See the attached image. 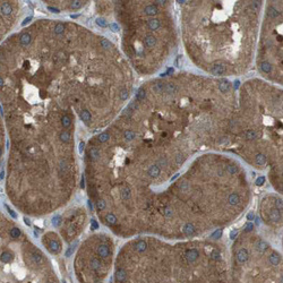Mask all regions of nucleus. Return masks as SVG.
Listing matches in <instances>:
<instances>
[{"instance_id":"0eeeda50","label":"nucleus","mask_w":283,"mask_h":283,"mask_svg":"<svg viewBox=\"0 0 283 283\" xmlns=\"http://www.w3.org/2000/svg\"><path fill=\"white\" fill-rule=\"evenodd\" d=\"M48 236H49L51 239H49V238L46 236V237H44V240H43L44 245L46 246V248L50 250L51 253H53V254H58L59 251L61 250V242L59 241L56 237H51V233H49Z\"/></svg>"},{"instance_id":"a211bd4d","label":"nucleus","mask_w":283,"mask_h":283,"mask_svg":"<svg viewBox=\"0 0 283 283\" xmlns=\"http://www.w3.org/2000/svg\"><path fill=\"white\" fill-rule=\"evenodd\" d=\"M156 43V39L153 36V35H147L145 38V46H148V48H152V46H155Z\"/></svg>"},{"instance_id":"2f4dec72","label":"nucleus","mask_w":283,"mask_h":283,"mask_svg":"<svg viewBox=\"0 0 283 283\" xmlns=\"http://www.w3.org/2000/svg\"><path fill=\"white\" fill-rule=\"evenodd\" d=\"M275 204H276V208H278L279 211H280V210L282 211V200H281V199H278V200H276V203H275Z\"/></svg>"},{"instance_id":"b1692460","label":"nucleus","mask_w":283,"mask_h":283,"mask_svg":"<svg viewBox=\"0 0 283 283\" xmlns=\"http://www.w3.org/2000/svg\"><path fill=\"white\" fill-rule=\"evenodd\" d=\"M83 5H84V1H80V0H75V1H71L70 7L73 9H78V8H80Z\"/></svg>"},{"instance_id":"6ab92c4d","label":"nucleus","mask_w":283,"mask_h":283,"mask_svg":"<svg viewBox=\"0 0 283 283\" xmlns=\"http://www.w3.org/2000/svg\"><path fill=\"white\" fill-rule=\"evenodd\" d=\"M227 172L229 175H237L238 172H239V168L236 164H230V165L227 167Z\"/></svg>"},{"instance_id":"f704fd0d","label":"nucleus","mask_w":283,"mask_h":283,"mask_svg":"<svg viewBox=\"0 0 283 283\" xmlns=\"http://www.w3.org/2000/svg\"><path fill=\"white\" fill-rule=\"evenodd\" d=\"M239 85H240V82H239V80H236V82H234V85H233V86H234V90H238V88H239Z\"/></svg>"},{"instance_id":"72a5a7b5","label":"nucleus","mask_w":283,"mask_h":283,"mask_svg":"<svg viewBox=\"0 0 283 283\" xmlns=\"http://www.w3.org/2000/svg\"><path fill=\"white\" fill-rule=\"evenodd\" d=\"M237 233L238 232L236 231V230L231 231V233H230V238H231V239H234V238H236V236H237Z\"/></svg>"},{"instance_id":"ddd939ff","label":"nucleus","mask_w":283,"mask_h":283,"mask_svg":"<svg viewBox=\"0 0 283 283\" xmlns=\"http://www.w3.org/2000/svg\"><path fill=\"white\" fill-rule=\"evenodd\" d=\"M230 87H231V84H230V82L228 79H222V80H220V83H219V90H220L221 92L225 93V92L229 91Z\"/></svg>"},{"instance_id":"f8f14e48","label":"nucleus","mask_w":283,"mask_h":283,"mask_svg":"<svg viewBox=\"0 0 283 283\" xmlns=\"http://www.w3.org/2000/svg\"><path fill=\"white\" fill-rule=\"evenodd\" d=\"M255 162H256V164H257L258 167H264L267 162V159L263 153H258V154L255 156Z\"/></svg>"},{"instance_id":"a878e982","label":"nucleus","mask_w":283,"mask_h":283,"mask_svg":"<svg viewBox=\"0 0 283 283\" xmlns=\"http://www.w3.org/2000/svg\"><path fill=\"white\" fill-rule=\"evenodd\" d=\"M145 94H146L145 90H144V88H141V90L137 92V94H136V100H137V101H142L143 99H144V97H145Z\"/></svg>"},{"instance_id":"f257e3e1","label":"nucleus","mask_w":283,"mask_h":283,"mask_svg":"<svg viewBox=\"0 0 283 283\" xmlns=\"http://www.w3.org/2000/svg\"><path fill=\"white\" fill-rule=\"evenodd\" d=\"M8 136L5 189L10 203L19 212L35 217L65 204L76 185L71 147L54 145L38 128L13 129Z\"/></svg>"},{"instance_id":"4be33fe9","label":"nucleus","mask_w":283,"mask_h":283,"mask_svg":"<svg viewBox=\"0 0 283 283\" xmlns=\"http://www.w3.org/2000/svg\"><path fill=\"white\" fill-rule=\"evenodd\" d=\"M164 91L167 93H173L176 91V85L172 83H167L164 85Z\"/></svg>"},{"instance_id":"9b49d317","label":"nucleus","mask_w":283,"mask_h":283,"mask_svg":"<svg viewBox=\"0 0 283 283\" xmlns=\"http://www.w3.org/2000/svg\"><path fill=\"white\" fill-rule=\"evenodd\" d=\"M228 203H229L231 206H236V205L240 204V196L238 193H231L228 197Z\"/></svg>"},{"instance_id":"cd10ccee","label":"nucleus","mask_w":283,"mask_h":283,"mask_svg":"<svg viewBox=\"0 0 283 283\" xmlns=\"http://www.w3.org/2000/svg\"><path fill=\"white\" fill-rule=\"evenodd\" d=\"M183 162H185V156H183V154H181V153L177 154V156H176V163H177L178 165H181Z\"/></svg>"},{"instance_id":"dca6fc26","label":"nucleus","mask_w":283,"mask_h":283,"mask_svg":"<svg viewBox=\"0 0 283 283\" xmlns=\"http://www.w3.org/2000/svg\"><path fill=\"white\" fill-rule=\"evenodd\" d=\"M145 14L146 15H148V16H154V15H156L158 14V8H156V6H154V5H148V6H146L145 7Z\"/></svg>"},{"instance_id":"7c9ffc66","label":"nucleus","mask_w":283,"mask_h":283,"mask_svg":"<svg viewBox=\"0 0 283 283\" xmlns=\"http://www.w3.org/2000/svg\"><path fill=\"white\" fill-rule=\"evenodd\" d=\"M264 181H265V178H264V177H259V178L256 180V185H257V186H262L263 183H264Z\"/></svg>"},{"instance_id":"9d476101","label":"nucleus","mask_w":283,"mask_h":283,"mask_svg":"<svg viewBox=\"0 0 283 283\" xmlns=\"http://www.w3.org/2000/svg\"><path fill=\"white\" fill-rule=\"evenodd\" d=\"M147 175L150 176L151 178L156 179V178H159L160 175H161V168L159 167V165H156V164L151 165V167L148 168V170H147Z\"/></svg>"},{"instance_id":"2eb2a0df","label":"nucleus","mask_w":283,"mask_h":283,"mask_svg":"<svg viewBox=\"0 0 283 283\" xmlns=\"http://www.w3.org/2000/svg\"><path fill=\"white\" fill-rule=\"evenodd\" d=\"M270 219L274 222H278L281 219V214H280V211L278 208H273L270 211Z\"/></svg>"},{"instance_id":"5701e85b","label":"nucleus","mask_w":283,"mask_h":283,"mask_svg":"<svg viewBox=\"0 0 283 283\" xmlns=\"http://www.w3.org/2000/svg\"><path fill=\"white\" fill-rule=\"evenodd\" d=\"M128 96H129L128 90H127V88H124V90L120 92V94H119V99H120L121 101H126L128 99Z\"/></svg>"},{"instance_id":"7ed1b4c3","label":"nucleus","mask_w":283,"mask_h":283,"mask_svg":"<svg viewBox=\"0 0 283 283\" xmlns=\"http://www.w3.org/2000/svg\"><path fill=\"white\" fill-rule=\"evenodd\" d=\"M0 283H61L49 258L1 210Z\"/></svg>"},{"instance_id":"473e14b6","label":"nucleus","mask_w":283,"mask_h":283,"mask_svg":"<svg viewBox=\"0 0 283 283\" xmlns=\"http://www.w3.org/2000/svg\"><path fill=\"white\" fill-rule=\"evenodd\" d=\"M110 27L112 29L113 32H117V31H119V26L117 25L116 23H113V24H111V25H110Z\"/></svg>"},{"instance_id":"bb28decb","label":"nucleus","mask_w":283,"mask_h":283,"mask_svg":"<svg viewBox=\"0 0 283 283\" xmlns=\"http://www.w3.org/2000/svg\"><path fill=\"white\" fill-rule=\"evenodd\" d=\"M256 137H257V134H256V131H254V130H248V131L246 133V138H247V139H255Z\"/></svg>"},{"instance_id":"f3484780","label":"nucleus","mask_w":283,"mask_h":283,"mask_svg":"<svg viewBox=\"0 0 283 283\" xmlns=\"http://www.w3.org/2000/svg\"><path fill=\"white\" fill-rule=\"evenodd\" d=\"M148 27H150V29H152V31L158 29L159 27H160V21L156 19V18L150 19V21H148Z\"/></svg>"},{"instance_id":"423d86ee","label":"nucleus","mask_w":283,"mask_h":283,"mask_svg":"<svg viewBox=\"0 0 283 283\" xmlns=\"http://www.w3.org/2000/svg\"><path fill=\"white\" fill-rule=\"evenodd\" d=\"M83 222L84 217L80 211H76L68 217L65 223V228L63 229V234L67 241H71L78 236L79 232L83 230Z\"/></svg>"},{"instance_id":"4468645a","label":"nucleus","mask_w":283,"mask_h":283,"mask_svg":"<svg viewBox=\"0 0 283 283\" xmlns=\"http://www.w3.org/2000/svg\"><path fill=\"white\" fill-rule=\"evenodd\" d=\"M135 137H136V134H135V131H133V130H130V129H127V130H125V133H124V139H125L126 142H133L134 139H135Z\"/></svg>"},{"instance_id":"aec40b11","label":"nucleus","mask_w":283,"mask_h":283,"mask_svg":"<svg viewBox=\"0 0 283 283\" xmlns=\"http://www.w3.org/2000/svg\"><path fill=\"white\" fill-rule=\"evenodd\" d=\"M164 85H165V84L161 83V82L155 83L154 85H153V91H154L155 93H161V92H163V90H164Z\"/></svg>"},{"instance_id":"c9c22d12","label":"nucleus","mask_w":283,"mask_h":283,"mask_svg":"<svg viewBox=\"0 0 283 283\" xmlns=\"http://www.w3.org/2000/svg\"><path fill=\"white\" fill-rule=\"evenodd\" d=\"M247 219H248V220H253V219H254V214H253V213H249V214L247 215Z\"/></svg>"},{"instance_id":"c756f323","label":"nucleus","mask_w":283,"mask_h":283,"mask_svg":"<svg viewBox=\"0 0 283 283\" xmlns=\"http://www.w3.org/2000/svg\"><path fill=\"white\" fill-rule=\"evenodd\" d=\"M253 229H254V224H251V223H247L245 225V231H247V232L251 231Z\"/></svg>"},{"instance_id":"6e6552de","label":"nucleus","mask_w":283,"mask_h":283,"mask_svg":"<svg viewBox=\"0 0 283 283\" xmlns=\"http://www.w3.org/2000/svg\"><path fill=\"white\" fill-rule=\"evenodd\" d=\"M5 150H6V133H5L4 121L0 116V169H1L2 161H4Z\"/></svg>"},{"instance_id":"412c9836","label":"nucleus","mask_w":283,"mask_h":283,"mask_svg":"<svg viewBox=\"0 0 283 283\" xmlns=\"http://www.w3.org/2000/svg\"><path fill=\"white\" fill-rule=\"evenodd\" d=\"M261 69H262L264 73H270L272 70V65L267 61H264V63H261Z\"/></svg>"},{"instance_id":"4c0bfd02","label":"nucleus","mask_w":283,"mask_h":283,"mask_svg":"<svg viewBox=\"0 0 283 283\" xmlns=\"http://www.w3.org/2000/svg\"><path fill=\"white\" fill-rule=\"evenodd\" d=\"M156 2H158L159 5H164V2H165V1H156Z\"/></svg>"},{"instance_id":"f03ea898","label":"nucleus","mask_w":283,"mask_h":283,"mask_svg":"<svg viewBox=\"0 0 283 283\" xmlns=\"http://www.w3.org/2000/svg\"><path fill=\"white\" fill-rule=\"evenodd\" d=\"M200 253L187 249L177 264L163 261L160 265L145 266L130 247L117 258L113 283H228V275L221 266L199 263Z\"/></svg>"},{"instance_id":"39448f33","label":"nucleus","mask_w":283,"mask_h":283,"mask_svg":"<svg viewBox=\"0 0 283 283\" xmlns=\"http://www.w3.org/2000/svg\"><path fill=\"white\" fill-rule=\"evenodd\" d=\"M21 12L18 1L0 0V46L16 24Z\"/></svg>"},{"instance_id":"e433bc0d","label":"nucleus","mask_w":283,"mask_h":283,"mask_svg":"<svg viewBox=\"0 0 283 283\" xmlns=\"http://www.w3.org/2000/svg\"><path fill=\"white\" fill-rule=\"evenodd\" d=\"M171 73H173V69H172V68H169V69H168V74H171Z\"/></svg>"},{"instance_id":"393cba45","label":"nucleus","mask_w":283,"mask_h":283,"mask_svg":"<svg viewBox=\"0 0 283 283\" xmlns=\"http://www.w3.org/2000/svg\"><path fill=\"white\" fill-rule=\"evenodd\" d=\"M267 15H268L270 17H272V18H274V17L279 16L280 13L275 8H273V7H270V8H268V12H267Z\"/></svg>"},{"instance_id":"20e7f679","label":"nucleus","mask_w":283,"mask_h":283,"mask_svg":"<svg viewBox=\"0 0 283 283\" xmlns=\"http://www.w3.org/2000/svg\"><path fill=\"white\" fill-rule=\"evenodd\" d=\"M113 247L105 236H94L80 247L75 258V275L78 283H103L111 268Z\"/></svg>"},{"instance_id":"1a4fd4ad","label":"nucleus","mask_w":283,"mask_h":283,"mask_svg":"<svg viewBox=\"0 0 283 283\" xmlns=\"http://www.w3.org/2000/svg\"><path fill=\"white\" fill-rule=\"evenodd\" d=\"M225 70H227V67H225V63H214L212 66V68H211V73L215 76L223 75L225 73Z\"/></svg>"},{"instance_id":"c85d7f7f","label":"nucleus","mask_w":283,"mask_h":283,"mask_svg":"<svg viewBox=\"0 0 283 283\" xmlns=\"http://www.w3.org/2000/svg\"><path fill=\"white\" fill-rule=\"evenodd\" d=\"M96 23H97V25L102 26V27L108 25V23H107V21H105L104 18H97V19H96Z\"/></svg>"}]
</instances>
